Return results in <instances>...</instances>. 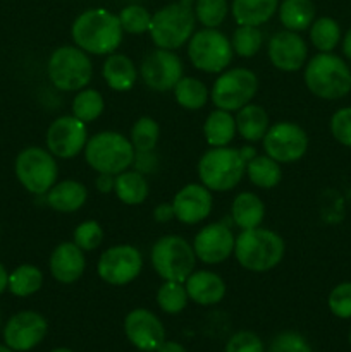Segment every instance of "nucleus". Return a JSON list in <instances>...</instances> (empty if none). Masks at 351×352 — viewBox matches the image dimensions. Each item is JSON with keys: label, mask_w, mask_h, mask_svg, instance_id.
Listing matches in <instances>:
<instances>
[{"label": "nucleus", "mask_w": 351, "mask_h": 352, "mask_svg": "<svg viewBox=\"0 0 351 352\" xmlns=\"http://www.w3.org/2000/svg\"><path fill=\"white\" fill-rule=\"evenodd\" d=\"M123 26L119 16L96 7L79 14L71 26L76 47L92 55H110L123 43Z\"/></svg>", "instance_id": "1"}, {"label": "nucleus", "mask_w": 351, "mask_h": 352, "mask_svg": "<svg viewBox=\"0 0 351 352\" xmlns=\"http://www.w3.org/2000/svg\"><path fill=\"white\" fill-rule=\"evenodd\" d=\"M286 243L277 232L264 227L241 230L234 243V256L248 272L264 274L282 261Z\"/></svg>", "instance_id": "2"}, {"label": "nucleus", "mask_w": 351, "mask_h": 352, "mask_svg": "<svg viewBox=\"0 0 351 352\" xmlns=\"http://www.w3.org/2000/svg\"><path fill=\"white\" fill-rule=\"evenodd\" d=\"M303 79L310 93L322 100H339L351 91V69L337 55H313L305 64Z\"/></svg>", "instance_id": "3"}, {"label": "nucleus", "mask_w": 351, "mask_h": 352, "mask_svg": "<svg viewBox=\"0 0 351 352\" xmlns=\"http://www.w3.org/2000/svg\"><path fill=\"white\" fill-rule=\"evenodd\" d=\"M196 16L188 2H174L162 7L151 16L150 33L151 41L157 48L178 50L188 43L195 33Z\"/></svg>", "instance_id": "4"}, {"label": "nucleus", "mask_w": 351, "mask_h": 352, "mask_svg": "<svg viewBox=\"0 0 351 352\" xmlns=\"http://www.w3.org/2000/svg\"><path fill=\"white\" fill-rule=\"evenodd\" d=\"M244 174L246 160L236 148H210L198 162V177L210 191H231L240 184Z\"/></svg>", "instance_id": "5"}, {"label": "nucleus", "mask_w": 351, "mask_h": 352, "mask_svg": "<svg viewBox=\"0 0 351 352\" xmlns=\"http://www.w3.org/2000/svg\"><path fill=\"white\" fill-rule=\"evenodd\" d=\"M133 144L116 131H102L89 138L85 146V160L98 174L117 175L127 170L134 162Z\"/></svg>", "instance_id": "6"}, {"label": "nucleus", "mask_w": 351, "mask_h": 352, "mask_svg": "<svg viewBox=\"0 0 351 352\" xmlns=\"http://www.w3.org/2000/svg\"><path fill=\"white\" fill-rule=\"evenodd\" d=\"M47 72L52 85L61 91H79L92 81L93 64L85 50L76 45H64L52 52Z\"/></svg>", "instance_id": "7"}, {"label": "nucleus", "mask_w": 351, "mask_h": 352, "mask_svg": "<svg viewBox=\"0 0 351 352\" xmlns=\"http://www.w3.org/2000/svg\"><path fill=\"white\" fill-rule=\"evenodd\" d=\"M150 261L157 275L164 280L184 282L195 272L196 254L193 244L181 236H164L155 241Z\"/></svg>", "instance_id": "8"}, {"label": "nucleus", "mask_w": 351, "mask_h": 352, "mask_svg": "<svg viewBox=\"0 0 351 352\" xmlns=\"http://www.w3.org/2000/svg\"><path fill=\"white\" fill-rule=\"evenodd\" d=\"M189 62L206 74H220L234 57L231 40L217 28H203L188 41Z\"/></svg>", "instance_id": "9"}, {"label": "nucleus", "mask_w": 351, "mask_h": 352, "mask_svg": "<svg viewBox=\"0 0 351 352\" xmlns=\"http://www.w3.org/2000/svg\"><path fill=\"white\" fill-rule=\"evenodd\" d=\"M17 181L31 195H47L57 182L58 167L55 157L40 146L24 148L14 164Z\"/></svg>", "instance_id": "10"}, {"label": "nucleus", "mask_w": 351, "mask_h": 352, "mask_svg": "<svg viewBox=\"0 0 351 352\" xmlns=\"http://www.w3.org/2000/svg\"><path fill=\"white\" fill-rule=\"evenodd\" d=\"M258 93V78L246 67H233L220 72L210 89V100L217 109L237 112L251 103Z\"/></svg>", "instance_id": "11"}, {"label": "nucleus", "mask_w": 351, "mask_h": 352, "mask_svg": "<svg viewBox=\"0 0 351 352\" xmlns=\"http://www.w3.org/2000/svg\"><path fill=\"white\" fill-rule=\"evenodd\" d=\"M143 270V256L131 244H116L107 248L98 258L96 274L105 284L123 287L131 284Z\"/></svg>", "instance_id": "12"}, {"label": "nucleus", "mask_w": 351, "mask_h": 352, "mask_svg": "<svg viewBox=\"0 0 351 352\" xmlns=\"http://www.w3.org/2000/svg\"><path fill=\"white\" fill-rule=\"evenodd\" d=\"M262 143L265 155L279 164H295L308 150V136L305 129L288 120L272 124Z\"/></svg>", "instance_id": "13"}, {"label": "nucleus", "mask_w": 351, "mask_h": 352, "mask_svg": "<svg viewBox=\"0 0 351 352\" xmlns=\"http://www.w3.org/2000/svg\"><path fill=\"white\" fill-rule=\"evenodd\" d=\"M182 60L174 50L155 48L148 52L140 65V76L145 85L158 93L171 91L182 78Z\"/></svg>", "instance_id": "14"}, {"label": "nucleus", "mask_w": 351, "mask_h": 352, "mask_svg": "<svg viewBox=\"0 0 351 352\" xmlns=\"http://www.w3.org/2000/svg\"><path fill=\"white\" fill-rule=\"evenodd\" d=\"M88 127L74 116H61L47 129L45 143L47 150L57 158H74L85 151L88 143Z\"/></svg>", "instance_id": "15"}, {"label": "nucleus", "mask_w": 351, "mask_h": 352, "mask_svg": "<svg viewBox=\"0 0 351 352\" xmlns=\"http://www.w3.org/2000/svg\"><path fill=\"white\" fill-rule=\"evenodd\" d=\"M48 323L40 313L19 311L7 320L3 327V342L16 352H28L43 342Z\"/></svg>", "instance_id": "16"}, {"label": "nucleus", "mask_w": 351, "mask_h": 352, "mask_svg": "<svg viewBox=\"0 0 351 352\" xmlns=\"http://www.w3.org/2000/svg\"><path fill=\"white\" fill-rule=\"evenodd\" d=\"M234 243L236 237L231 227L224 222H213L196 232L193 239V251L196 260L202 263L219 265L234 253Z\"/></svg>", "instance_id": "17"}, {"label": "nucleus", "mask_w": 351, "mask_h": 352, "mask_svg": "<svg viewBox=\"0 0 351 352\" xmlns=\"http://www.w3.org/2000/svg\"><path fill=\"white\" fill-rule=\"evenodd\" d=\"M124 332L136 349L155 352L165 340V329L155 313L136 308L124 318Z\"/></svg>", "instance_id": "18"}, {"label": "nucleus", "mask_w": 351, "mask_h": 352, "mask_svg": "<svg viewBox=\"0 0 351 352\" xmlns=\"http://www.w3.org/2000/svg\"><path fill=\"white\" fill-rule=\"evenodd\" d=\"M268 60L282 72H296L305 67L308 47L305 40L295 31H277L272 34L267 45Z\"/></svg>", "instance_id": "19"}, {"label": "nucleus", "mask_w": 351, "mask_h": 352, "mask_svg": "<svg viewBox=\"0 0 351 352\" xmlns=\"http://www.w3.org/2000/svg\"><path fill=\"white\" fill-rule=\"evenodd\" d=\"M212 191L203 184H186L172 199L176 219L186 226H196L212 213Z\"/></svg>", "instance_id": "20"}, {"label": "nucleus", "mask_w": 351, "mask_h": 352, "mask_svg": "<svg viewBox=\"0 0 351 352\" xmlns=\"http://www.w3.org/2000/svg\"><path fill=\"white\" fill-rule=\"evenodd\" d=\"M48 268H50L52 277L61 284H74L76 280L83 277L86 268L85 251L74 243L57 244L52 251L50 260H48Z\"/></svg>", "instance_id": "21"}, {"label": "nucleus", "mask_w": 351, "mask_h": 352, "mask_svg": "<svg viewBox=\"0 0 351 352\" xmlns=\"http://www.w3.org/2000/svg\"><path fill=\"white\" fill-rule=\"evenodd\" d=\"M189 301L200 306L219 305L226 296V282L210 270H195L184 280Z\"/></svg>", "instance_id": "22"}, {"label": "nucleus", "mask_w": 351, "mask_h": 352, "mask_svg": "<svg viewBox=\"0 0 351 352\" xmlns=\"http://www.w3.org/2000/svg\"><path fill=\"white\" fill-rule=\"evenodd\" d=\"M45 196H47V205L55 212L74 213L85 206L88 199V189L83 182L67 179V181L55 182Z\"/></svg>", "instance_id": "23"}, {"label": "nucleus", "mask_w": 351, "mask_h": 352, "mask_svg": "<svg viewBox=\"0 0 351 352\" xmlns=\"http://www.w3.org/2000/svg\"><path fill=\"white\" fill-rule=\"evenodd\" d=\"M102 76L107 86L119 93L129 91L138 81V71L134 62L127 55L116 54V52L107 55L102 65Z\"/></svg>", "instance_id": "24"}, {"label": "nucleus", "mask_w": 351, "mask_h": 352, "mask_svg": "<svg viewBox=\"0 0 351 352\" xmlns=\"http://www.w3.org/2000/svg\"><path fill=\"white\" fill-rule=\"evenodd\" d=\"M236 131L244 141L248 143H257L264 140L265 133L270 127V119L265 112L264 107L257 103H248L236 113Z\"/></svg>", "instance_id": "25"}, {"label": "nucleus", "mask_w": 351, "mask_h": 352, "mask_svg": "<svg viewBox=\"0 0 351 352\" xmlns=\"http://www.w3.org/2000/svg\"><path fill=\"white\" fill-rule=\"evenodd\" d=\"M264 217L265 205L255 192L243 191L233 199L231 219H233L234 226L240 227L241 230L260 227L264 222Z\"/></svg>", "instance_id": "26"}, {"label": "nucleus", "mask_w": 351, "mask_h": 352, "mask_svg": "<svg viewBox=\"0 0 351 352\" xmlns=\"http://www.w3.org/2000/svg\"><path fill=\"white\" fill-rule=\"evenodd\" d=\"M279 9V0H233L231 12L240 26H262Z\"/></svg>", "instance_id": "27"}, {"label": "nucleus", "mask_w": 351, "mask_h": 352, "mask_svg": "<svg viewBox=\"0 0 351 352\" xmlns=\"http://www.w3.org/2000/svg\"><path fill=\"white\" fill-rule=\"evenodd\" d=\"M236 134V119L227 110H212L203 124V136L212 148L229 146Z\"/></svg>", "instance_id": "28"}, {"label": "nucleus", "mask_w": 351, "mask_h": 352, "mask_svg": "<svg viewBox=\"0 0 351 352\" xmlns=\"http://www.w3.org/2000/svg\"><path fill=\"white\" fill-rule=\"evenodd\" d=\"M117 199L127 206H136L147 201L150 195V186L147 177L138 170H124L116 175V186H114Z\"/></svg>", "instance_id": "29"}, {"label": "nucleus", "mask_w": 351, "mask_h": 352, "mask_svg": "<svg viewBox=\"0 0 351 352\" xmlns=\"http://www.w3.org/2000/svg\"><path fill=\"white\" fill-rule=\"evenodd\" d=\"M279 19L289 31H305L315 21V6L312 0H282L279 3Z\"/></svg>", "instance_id": "30"}, {"label": "nucleus", "mask_w": 351, "mask_h": 352, "mask_svg": "<svg viewBox=\"0 0 351 352\" xmlns=\"http://www.w3.org/2000/svg\"><path fill=\"white\" fill-rule=\"evenodd\" d=\"M246 175L257 188L272 189L281 182L282 168L281 164L272 160L268 155H257L246 164Z\"/></svg>", "instance_id": "31"}, {"label": "nucleus", "mask_w": 351, "mask_h": 352, "mask_svg": "<svg viewBox=\"0 0 351 352\" xmlns=\"http://www.w3.org/2000/svg\"><path fill=\"white\" fill-rule=\"evenodd\" d=\"M172 91H174V98L179 107L186 110L203 109L210 98V91L205 82L196 78H189V76H182Z\"/></svg>", "instance_id": "32"}, {"label": "nucleus", "mask_w": 351, "mask_h": 352, "mask_svg": "<svg viewBox=\"0 0 351 352\" xmlns=\"http://www.w3.org/2000/svg\"><path fill=\"white\" fill-rule=\"evenodd\" d=\"M43 285V274L34 265H19L9 274L7 289L17 298H28L36 294Z\"/></svg>", "instance_id": "33"}, {"label": "nucleus", "mask_w": 351, "mask_h": 352, "mask_svg": "<svg viewBox=\"0 0 351 352\" xmlns=\"http://www.w3.org/2000/svg\"><path fill=\"white\" fill-rule=\"evenodd\" d=\"M310 30V41L319 52H332L341 41L339 23L332 17H319L312 23Z\"/></svg>", "instance_id": "34"}, {"label": "nucleus", "mask_w": 351, "mask_h": 352, "mask_svg": "<svg viewBox=\"0 0 351 352\" xmlns=\"http://www.w3.org/2000/svg\"><path fill=\"white\" fill-rule=\"evenodd\" d=\"M71 109L72 116L76 119L83 120L85 124H89L102 116L103 109H105V102H103V96L100 91L92 88H83L76 93Z\"/></svg>", "instance_id": "35"}, {"label": "nucleus", "mask_w": 351, "mask_h": 352, "mask_svg": "<svg viewBox=\"0 0 351 352\" xmlns=\"http://www.w3.org/2000/svg\"><path fill=\"white\" fill-rule=\"evenodd\" d=\"M155 299L162 311L167 315H178V313L184 311V308L188 306L189 296L184 282L164 280V284L158 287Z\"/></svg>", "instance_id": "36"}, {"label": "nucleus", "mask_w": 351, "mask_h": 352, "mask_svg": "<svg viewBox=\"0 0 351 352\" xmlns=\"http://www.w3.org/2000/svg\"><path fill=\"white\" fill-rule=\"evenodd\" d=\"M158 140H160V126L151 117H140L131 127L129 141L134 151H153Z\"/></svg>", "instance_id": "37"}, {"label": "nucleus", "mask_w": 351, "mask_h": 352, "mask_svg": "<svg viewBox=\"0 0 351 352\" xmlns=\"http://www.w3.org/2000/svg\"><path fill=\"white\" fill-rule=\"evenodd\" d=\"M262 43H264V34L257 26H237L231 38L233 52L243 58L255 57L262 48Z\"/></svg>", "instance_id": "38"}, {"label": "nucleus", "mask_w": 351, "mask_h": 352, "mask_svg": "<svg viewBox=\"0 0 351 352\" xmlns=\"http://www.w3.org/2000/svg\"><path fill=\"white\" fill-rule=\"evenodd\" d=\"M229 12L227 0H196L195 16L203 28H219Z\"/></svg>", "instance_id": "39"}, {"label": "nucleus", "mask_w": 351, "mask_h": 352, "mask_svg": "<svg viewBox=\"0 0 351 352\" xmlns=\"http://www.w3.org/2000/svg\"><path fill=\"white\" fill-rule=\"evenodd\" d=\"M119 21L120 26H123V31H126V33L143 34L150 30L151 14L143 6L131 3V6H126L120 10Z\"/></svg>", "instance_id": "40"}, {"label": "nucleus", "mask_w": 351, "mask_h": 352, "mask_svg": "<svg viewBox=\"0 0 351 352\" xmlns=\"http://www.w3.org/2000/svg\"><path fill=\"white\" fill-rule=\"evenodd\" d=\"M72 243L83 251H95L103 243V229L95 220H86L79 223L72 234Z\"/></svg>", "instance_id": "41"}, {"label": "nucleus", "mask_w": 351, "mask_h": 352, "mask_svg": "<svg viewBox=\"0 0 351 352\" xmlns=\"http://www.w3.org/2000/svg\"><path fill=\"white\" fill-rule=\"evenodd\" d=\"M330 313L337 318H351V282H343L330 291L327 299Z\"/></svg>", "instance_id": "42"}, {"label": "nucleus", "mask_w": 351, "mask_h": 352, "mask_svg": "<svg viewBox=\"0 0 351 352\" xmlns=\"http://www.w3.org/2000/svg\"><path fill=\"white\" fill-rule=\"evenodd\" d=\"M267 352H312L308 340L298 332H281L272 339Z\"/></svg>", "instance_id": "43"}, {"label": "nucleus", "mask_w": 351, "mask_h": 352, "mask_svg": "<svg viewBox=\"0 0 351 352\" xmlns=\"http://www.w3.org/2000/svg\"><path fill=\"white\" fill-rule=\"evenodd\" d=\"M330 133L343 146L351 148V107H344L330 117Z\"/></svg>", "instance_id": "44"}, {"label": "nucleus", "mask_w": 351, "mask_h": 352, "mask_svg": "<svg viewBox=\"0 0 351 352\" xmlns=\"http://www.w3.org/2000/svg\"><path fill=\"white\" fill-rule=\"evenodd\" d=\"M226 352H265V347L257 333L250 330H241L231 337Z\"/></svg>", "instance_id": "45"}, {"label": "nucleus", "mask_w": 351, "mask_h": 352, "mask_svg": "<svg viewBox=\"0 0 351 352\" xmlns=\"http://www.w3.org/2000/svg\"><path fill=\"white\" fill-rule=\"evenodd\" d=\"M134 170H138L140 174L148 175L153 174L158 168V158L153 151H136L134 155Z\"/></svg>", "instance_id": "46"}, {"label": "nucleus", "mask_w": 351, "mask_h": 352, "mask_svg": "<svg viewBox=\"0 0 351 352\" xmlns=\"http://www.w3.org/2000/svg\"><path fill=\"white\" fill-rule=\"evenodd\" d=\"M172 219H176L174 208H172V203H160L158 206H155L153 210V220L158 223H167Z\"/></svg>", "instance_id": "47"}, {"label": "nucleus", "mask_w": 351, "mask_h": 352, "mask_svg": "<svg viewBox=\"0 0 351 352\" xmlns=\"http://www.w3.org/2000/svg\"><path fill=\"white\" fill-rule=\"evenodd\" d=\"M114 186H116V175L112 174H98V177L95 179L96 191L102 192V195L114 192Z\"/></svg>", "instance_id": "48"}, {"label": "nucleus", "mask_w": 351, "mask_h": 352, "mask_svg": "<svg viewBox=\"0 0 351 352\" xmlns=\"http://www.w3.org/2000/svg\"><path fill=\"white\" fill-rule=\"evenodd\" d=\"M155 352H188L184 346H181L179 342H172V340H164Z\"/></svg>", "instance_id": "49"}, {"label": "nucleus", "mask_w": 351, "mask_h": 352, "mask_svg": "<svg viewBox=\"0 0 351 352\" xmlns=\"http://www.w3.org/2000/svg\"><path fill=\"white\" fill-rule=\"evenodd\" d=\"M7 284H9V274H7L6 267L0 263V296L7 291Z\"/></svg>", "instance_id": "50"}, {"label": "nucleus", "mask_w": 351, "mask_h": 352, "mask_svg": "<svg viewBox=\"0 0 351 352\" xmlns=\"http://www.w3.org/2000/svg\"><path fill=\"white\" fill-rule=\"evenodd\" d=\"M343 54L351 60V28L346 31L343 38Z\"/></svg>", "instance_id": "51"}, {"label": "nucleus", "mask_w": 351, "mask_h": 352, "mask_svg": "<svg viewBox=\"0 0 351 352\" xmlns=\"http://www.w3.org/2000/svg\"><path fill=\"white\" fill-rule=\"evenodd\" d=\"M240 151H241V155H243L244 160H246V164L251 160V158H255L258 155L257 150H255L253 146H243V148H240Z\"/></svg>", "instance_id": "52"}, {"label": "nucleus", "mask_w": 351, "mask_h": 352, "mask_svg": "<svg viewBox=\"0 0 351 352\" xmlns=\"http://www.w3.org/2000/svg\"><path fill=\"white\" fill-rule=\"evenodd\" d=\"M0 352H16V351L10 349L9 346H2V344H0Z\"/></svg>", "instance_id": "53"}, {"label": "nucleus", "mask_w": 351, "mask_h": 352, "mask_svg": "<svg viewBox=\"0 0 351 352\" xmlns=\"http://www.w3.org/2000/svg\"><path fill=\"white\" fill-rule=\"evenodd\" d=\"M52 352H74V351L67 349V347H58V349H54Z\"/></svg>", "instance_id": "54"}, {"label": "nucleus", "mask_w": 351, "mask_h": 352, "mask_svg": "<svg viewBox=\"0 0 351 352\" xmlns=\"http://www.w3.org/2000/svg\"><path fill=\"white\" fill-rule=\"evenodd\" d=\"M182 2H188V3H191V2H193V0H182Z\"/></svg>", "instance_id": "55"}, {"label": "nucleus", "mask_w": 351, "mask_h": 352, "mask_svg": "<svg viewBox=\"0 0 351 352\" xmlns=\"http://www.w3.org/2000/svg\"><path fill=\"white\" fill-rule=\"evenodd\" d=\"M350 344H351V332H350Z\"/></svg>", "instance_id": "56"}]
</instances>
